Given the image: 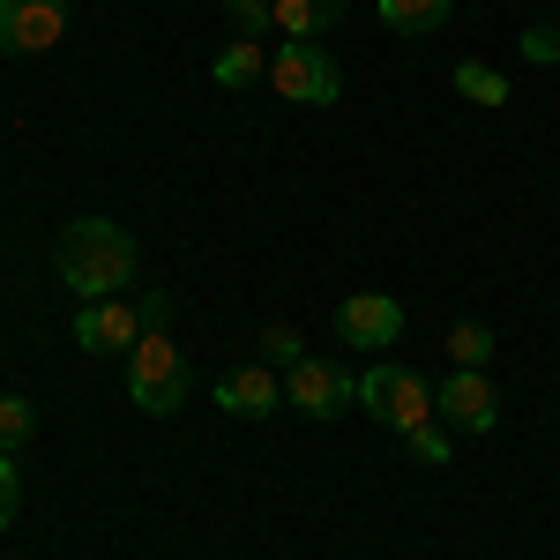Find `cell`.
<instances>
[{
  "label": "cell",
  "mask_w": 560,
  "mask_h": 560,
  "mask_svg": "<svg viewBox=\"0 0 560 560\" xmlns=\"http://www.w3.org/2000/svg\"><path fill=\"white\" fill-rule=\"evenodd\" d=\"M448 8H456V0H382V23L396 38H433V31L448 23Z\"/></svg>",
  "instance_id": "cell-13"
},
{
  "label": "cell",
  "mask_w": 560,
  "mask_h": 560,
  "mask_svg": "<svg viewBox=\"0 0 560 560\" xmlns=\"http://www.w3.org/2000/svg\"><path fill=\"white\" fill-rule=\"evenodd\" d=\"M128 396L150 411V419H173L179 404L195 396V374H187V359L165 329H142V345L128 351Z\"/></svg>",
  "instance_id": "cell-2"
},
{
  "label": "cell",
  "mask_w": 560,
  "mask_h": 560,
  "mask_svg": "<svg viewBox=\"0 0 560 560\" xmlns=\"http://www.w3.org/2000/svg\"><path fill=\"white\" fill-rule=\"evenodd\" d=\"M345 8H351V0H269L277 38H306V45H322V31H337Z\"/></svg>",
  "instance_id": "cell-11"
},
{
  "label": "cell",
  "mask_w": 560,
  "mask_h": 560,
  "mask_svg": "<svg viewBox=\"0 0 560 560\" xmlns=\"http://www.w3.org/2000/svg\"><path fill=\"white\" fill-rule=\"evenodd\" d=\"M269 90L284 105H337L345 97V75L329 60V45H306V38H284L269 52Z\"/></svg>",
  "instance_id": "cell-4"
},
{
  "label": "cell",
  "mask_w": 560,
  "mask_h": 560,
  "mask_svg": "<svg viewBox=\"0 0 560 560\" xmlns=\"http://www.w3.org/2000/svg\"><path fill=\"white\" fill-rule=\"evenodd\" d=\"M68 31V0H0V52H52Z\"/></svg>",
  "instance_id": "cell-7"
},
{
  "label": "cell",
  "mask_w": 560,
  "mask_h": 560,
  "mask_svg": "<svg viewBox=\"0 0 560 560\" xmlns=\"http://www.w3.org/2000/svg\"><path fill=\"white\" fill-rule=\"evenodd\" d=\"M456 90H464L471 105H509V75L486 68V60H456Z\"/></svg>",
  "instance_id": "cell-14"
},
{
  "label": "cell",
  "mask_w": 560,
  "mask_h": 560,
  "mask_svg": "<svg viewBox=\"0 0 560 560\" xmlns=\"http://www.w3.org/2000/svg\"><path fill=\"white\" fill-rule=\"evenodd\" d=\"M404 337V306L388 300V292H351L345 306H337V345L351 351H382Z\"/></svg>",
  "instance_id": "cell-8"
},
{
  "label": "cell",
  "mask_w": 560,
  "mask_h": 560,
  "mask_svg": "<svg viewBox=\"0 0 560 560\" xmlns=\"http://www.w3.org/2000/svg\"><path fill=\"white\" fill-rule=\"evenodd\" d=\"M359 404H366V411H374V427H388L396 441H404V433H419L433 419L427 374H411V366H396V359H374V366L359 374Z\"/></svg>",
  "instance_id": "cell-3"
},
{
  "label": "cell",
  "mask_w": 560,
  "mask_h": 560,
  "mask_svg": "<svg viewBox=\"0 0 560 560\" xmlns=\"http://www.w3.org/2000/svg\"><path fill=\"white\" fill-rule=\"evenodd\" d=\"M217 90H247V83H261V75H269V45L261 38H232L224 45V52H217Z\"/></svg>",
  "instance_id": "cell-12"
},
{
  "label": "cell",
  "mask_w": 560,
  "mask_h": 560,
  "mask_svg": "<svg viewBox=\"0 0 560 560\" xmlns=\"http://www.w3.org/2000/svg\"><path fill=\"white\" fill-rule=\"evenodd\" d=\"M261 359H269V366H300V359H306L300 329H284V322H277V329H261Z\"/></svg>",
  "instance_id": "cell-17"
},
{
  "label": "cell",
  "mask_w": 560,
  "mask_h": 560,
  "mask_svg": "<svg viewBox=\"0 0 560 560\" xmlns=\"http://www.w3.org/2000/svg\"><path fill=\"white\" fill-rule=\"evenodd\" d=\"M232 8V23H240V38H261V31H277V15H269V0H224Z\"/></svg>",
  "instance_id": "cell-18"
},
{
  "label": "cell",
  "mask_w": 560,
  "mask_h": 560,
  "mask_svg": "<svg viewBox=\"0 0 560 560\" xmlns=\"http://www.w3.org/2000/svg\"><path fill=\"white\" fill-rule=\"evenodd\" d=\"M411 441V456H427V464H448V433H441V419H427L419 433H404Z\"/></svg>",
  "instance_id": "cell-20"
},
{
  "label": "cell",
  "mask_w": 560,
  "mask_h": 560,
  "mask_svg": "<svg viewBox=\"0 0 560 560\" xmlns=\"http://www.w3.org/2000/svg\"><path fill=\"white\" fill-rule=\"evenodd\" d=\"M52 261H60V284L75 300H120L135 284V269H142V247H135L128 224H113V217H75L60 232Z\"/></svg>",
  "instance_id": "cell-1"
},
{
  "label": "cell",
  "mask_w": 560,
  "mask_h": 560,
  "mask_svg": "<svg viewBox=\"0 0 560 560\" xmlns=\"http://www.w3.org/2000/svg\"><path fill=\"white\" fill-rule=\"evenodd\" d=\"M284 404H292V411H306L314 427H329L337 411H351V404H359V382H351L337 359H300V366H284Z\"/></svg>",
  "instance_id": "cell-5"
},
{
  "label": "cell",
  "mask_w": 560,
  "mask_h": 560,
  "mask_svg": "<svg viewBox=\"0 0 560 560\" xmlns=\"http://www.w3.org/2000/svg\"><path fill=\"white\" fill-rule=\"evenodd\" d=\"M165 314H173L165 292H142V329H165Z\"/></svg>",
  "instance_id": "cell-22"
},
{
  "label": "cell",
  "mask_w": 560,
  "mask_h": 560,
  "mask_svg": "<svg viewBox=\"0 0 560 560\" xmlns=\"http://www.w3.org/2000/svg\"><path fill=\"white\" fill-rule=\"evenodd\" d=\"M523 60L553 68V60H560V31H546V23H530V31H523Z\"/></svg>",
  "instance_id": "cell-21"
},
{
  "label": "cell",
  "mask_w": 560,
  "mask_h": 560,
  "mask_svg": "<svg viewBox=\"0 0 560 560\" xmlns=\"http://www.w3.org/2000/svg\"><path fill=\"white\" fill-rule=\"evenodd\" d=\"M433 419L456 427V433H493L501 427V388L486 382L478 366H456L448 382L433 388Z\"/></svg>",
  "instance_id": "cell-6"
},
{
  "label": "cell",
  "mask_w": 560,
  "mask_h": 560,
  "mask_svg": "<svg viewBox=\"0 0 560 560\" xmlns=\"http://www.w3.org/2000/svg\"><path fill=\"white\" fill-rule=\"evenodd\" d=\"M15 509H23V471H15V456L0 448V530L15 523Z\"/></svg>",
  "instance_id": "cell-19"
},
{
  "label": "cell",
  "mask_w": 560,
  "mask_h": 560,
  "mask_svg": "<svg viewBox=\"0 0 560 560\" xmlns=\"http://www.w3.org/2000/svg\"><path fill=\"white\" fill-rule=\"evenodd\" d=\"M75 345L113 359V351H135L142 345V314L128 300H75Z\"/></svg>",
  "instance_id": "cell-9"
},
{
  "label": "cell",
  "mask_w": 560,
  "mask_h": 560,
  "mask_svg": "<svg viewBox=\"0 0 560 560\" xmlns=\"http://www.w3.org/2000/svg\"><path fill=\"white\" fill-rule=\"evenodd\" d=\"M217 411H232V419H269V411H284V382L269 374V366H232L224 382H217Z\"/></svg>",
  "instance_id": "cell-10"
},
{
  "label": "cell",
  "mask_w": 560,
  "mask_h": 560,
  "mask_svg": "<svg viewBox=\"0 0 560 560\" xmlns=\"http://www.w3.org/2000/svg\"><path fill=\"white\" fill-rule=\"evenodd\" d=\"M31 433H38V404H31V396H0V448L15 456Z\"/></svg>",
  "instance_id": "cell-16"
},
{
  "label": "cell",
  "mask_w": 560,
  "mask_h": 560,
  "mask_svg": "<svg viewBox=\"0 0 560 560\" xmlns=\"http://www.w3.org/2000/svg\"><path fill=\"white\" fill-rule=\"evenodd\" d=\"M493 351H501V337H493L486 322H456V329H448V359H456V366H478V374H486Z\"/></svg>",
  "instance_id": "cell-15"
}]
</instances>
